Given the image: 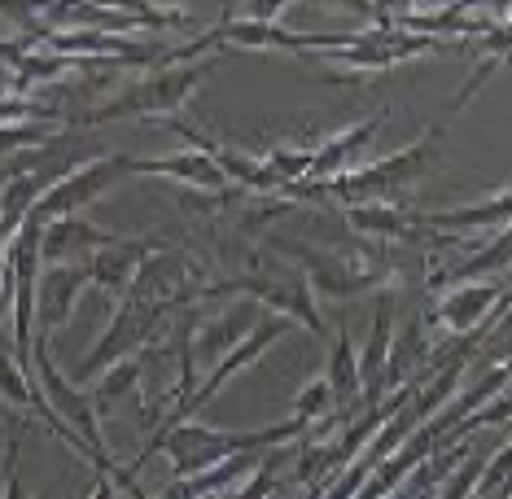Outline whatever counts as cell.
Returning a JSON list of instances; mask_svg holds the SVG:
<instances>
[{
  "mask_svg": "<svg viewBox=\"0 0 512 499\" xmlns=\"http://www.w3.org/2000/svg\"><path fill=\"white\" fill-rule=\"evenodd\" d=\"M307 434L302 421H276V425H259V429H228V425H202L193 416H184L176 425H162L154 434V443L145 447V456H162L171 460V473L176 478H193L202 469H215L224 460H237V456H263V451H276L294 438Z\"/></svg>",
  "mask_w": 512,
  "mask_h": 499,
  "instance_id": "obj_1",
  "label": "cell"
},
{
  "mask_svg": "<svg viewBox=\"0 0 512 499\" xmlns=\"http://www.w3.org/2000/svg\"><path fill=\"white\" fill-rule=\"evenodd\" d=\"M219 53L211 57H197V62H180V66H154V75H141L132 88L114 92L110 101H101L97 110H88L84 127H101V123H119V119H176V114L184 110V101L197 92V84H202L206 75L215 71Z\"/></svg>",
  "mask_w": 512,
  "mask_h": 499,
  "instance_id": "obj_2",
  "label": "cell"
},
{
  "mask_svg": "<svg viewBox=\"0 0 512 499\" xmlns=\"http://www.w3.org/2000/svg\"><path fill=\"white\" fill-rule=\"evenodd\" d=\"M438 136H442V127H425L416 141H407L403 149H394V154L386 158H377V162H368V167H355V171H346V176H337L329 184H294L289 193H311V197H337V202H372V197H381V193H390V189H407V184H416V180H425L429 171L438 167Z\"/></svg>",
  "mask_w": 512,
  "mask_h": 499,
  "instance_id": "obj_3",
  "label": "cell"
},
{
  "mask_svg": "<svg viewBox=\"0 0 512 499\" xmlns=\"http://www.w3.org/2000/svg\"><path fill=\"white\" fill-rule=\"evenodd\" d=\"M219 298H246V303H254V307L276 311V316L302 324V329L316 333V338H329L324 316H320V303H316V289L307 285V276L302 272H294V276L246 272V276H228V281L189 289V303H219Z\"/></svg>",
  "mask_w": 512,
  "mask_h": 499,
  "instance_id": "obj_4",
  "label": "cell"
},
{
  "mask_svg": "<svg viewBox=\"0 0 512 499\" xmlns=\"http://www.w3.org/2000/svg\"><path fill=\"white\" fill-rule=\"evenodd\" d=\"M167 316H171V307L141 303V298H123V303L114 307L106 333H101L97 346L88 351V359H84V368H79L75 381L84 386V381H92V377L101 373V368L119 364V359H127V355L141 351V346H149L162 329H167Z\"/></svg>",
  "mask_w": 512,
  "mask_h": 499,
  "instance_id": "obj_5",
  "label": "cell"
},
{
  "mask_svg": "<svg viewBox=\"0 0 512 499\" xmlns=\"http://www.w3.org/2000/svg\"><path fill=\"white\" fill-rule=\"evenodd\" d=\"M289 329H294V320L276 316V311H259V320H254V329H250V333H246V338H241L237 346H232V351H228L224 359H219V364L211 368V373L202 377V386H197V390L189 394V399H184V403H176V408H171V416H167V421H162V425H176V421H184V416L202 412L206 403H211L215 394L224 390V381H232V377L241 373V368L259 364V359H263L267 351H272V346L281 342Z\"/></svg>",
  "mask_w": 512,
  "mask_h": 499,
  "instance_id": "obj_6",
  "label": "cell"
},
{
  "mask_svg": "<svg viewBox=\"0 0 512 499\" xmlns=\"http://www.w3.org/2000/svg\"><path fill=\"white\" fill-rule=\"evenodd\" d=\"M132 176V158L127 154H101L92 162H79L66 176H57L49 184V193L40 197L36 215L49 224V219H66V215H84L101 193H110L119 180Z\"/></svg>",
  "mask_w": 512,
  "mask_h": 499,
  "instance_id": "obj_7",
  "label": "cell"
},
{
  "mask_svg": "<svg viewBox=\"0 0 512 499\" xmlns=\"http://www.w3.org/2000/svg\"><path fill=\"white\" fill-rule=\"evenodd\" d=\"M512 294H504V285L495 281H456L447 289V294L438 298L434 307V320L442 324L447 333H456V338H469L473 346H482L486 333H495L491 316L499 307H508Z\"/></svg>",
  "mask_w": 512,
  "mask_h": 499,
  "instance_id": "obj_8",
  "label": "cell"
},
{
  "mask_svg": "<svg viewBox=\"0 0 512 499\" xmlns=\"http://www.w3.org/2000/svg\"><path fill=\"white\" fill-rule=\"evenodd\" d=\"M285 250L302 263V276H307V285L316 289V294L337 298V303L368 294V289L381 285V276H386L377 263L342 259L337 250H320V246H307V241H285Z\"/></svg>",
  "mask_w": 512,
  "mask_h": 499,
  "instance_id": "obj_9",
  "label": "cell"
},
{
  "mask_svg": "<svg viewBox=\"0 0 512 499\" xmlns=\"http://www.w3.org/2000/svg\"><path fill=\"white\" fill-rule=\"evenodd\" d=\"M154 250H162V241H149V237H114L110 246H101V250H92L88 259H84V268H88V285H97L106 298H123L132 294V285H136V272L145 268V259Z\"/></svg>",
  "mask_w": 512,
  "mask_h": 499,
  "instance_id": "obj_10",
  "label": "cell"
},
{
  "mask_svg": "<svg viewBox=\"0 0 512 499\" xmlns=\"http://www.w3.org/2000/svg\"><path fill=\"white\" fill-rule=\"evenodd\" d=\"M88 285L84 263H44L36 276V333H62Z\"/></svg>",
  "mask_w": 512,
  "mask_h": 499,
  "instance_id": "obj_11",
  "label": "cell"
},
{
  "mask_svg": "<svg viewBox=\"0 0 512 499\" xmlns=\"http://www.w3.org/2000/svg\"><path fill=\"white\" fill-rule=\"evenodd\" d=\"M390 346H394V294L381 289L377 311H372V333L359 351V386H364V408L386 399L390 390Z\"/></svg>",
  "mask_w": 512,
  "mask_h": 499,
  "instance_id": "obj_12",
  "label": "cell"
},
{
  "mask_svg": "<svg viewBox=\"0 0 512 499\" xmlns=\"http://www.w3.org/2000/svg\"><path fill=\"white\" fill-rule=\"evenodd\" d=\"M386 119H390V110H377L372 119L351 123L346 132L320 141L316 154H311V171H307V180H302V184H311V189H316V184H329L337 176H346V171H355V158L372 145V136L381 132V123H386Z\"/></svg>",
  "mask_w": 512,
  "mask_h": 499,
  "instance_id": "obj_13",
  "label": "cell"
},
{
  "mask_svg": "<svg viewBox=\"0 0 512 499\" xmlns=\"http://www.w3.org/2000/svg\"><path fill=\"white\" fill-rule=\"evenodd\" d=\"M127 298H141V303H158V307H189V263L176 250H154L145 259V268L136 272V285Z\"/></svg>",
  "mask_w": 512,
  "mask_h": 499,
  "instance_id": "obj_14",
  "label": "cell"
},
{
  "mask_svg": "<svg viewBox=\"0 0 512 499\" xmlns=\"http://www.w3.org/2000/svg\"><path fill=\"white\" fill-rule=\"evenodd\" d=\"M132 176H167L176 184H189V189H206V193H219L228 184L224 167L206 154V149H180V154H167V158H132Z\"/></svg>",
  "mask_w": 512,
  "mask_h": 499,
  "instance_id": "obj_15",
  "label": "cell"
},
{
  "mask_svg": "<svg viewBox=\"0 0 512 499\" xmlns=\"http://www.w3.org/2000/svg\"><path fill=\"white\" fill-rule=\"evenodd\" d=\"M114 232L97 228L88 215H66V219H49L40 228V259L44 263H75V254H88L110 246Z\"/></svg>",
  "mask_w": 512,
  "mask_h": 499,
  "instance_id": "obj_16",
  "label": "cell"
},
{
  "mask_svg": "<svg viewBox=\"0 0 512 499\" xmlns=\"http://www.w3.org/2000/svg\"><path fill=\"white\" fill-rule=\"evenodd\" d=\"M421 224H425L429 237H438V232H482V228H508V224H512V184H508V189H499V193H491L486 202L451 206V211L421 215Z\"/></svg>",
  "mask_w": 512,
  "mask_h": 499,
  "instance_id": "obj_17",
  "label": "cell"
},
{
  "mask_svg": "<svg viewBox=\"0 0 512 499\" xmlns=\"http://www.w3.org/2000/svg\"><path fill=\"white\" fill-rule=\"evenodd\" d=\"M359 237H377V241H425L429 232L421 224V211H399V206H381V202H355L346 211Z\"/></svg>",
  "mask_w": 512,
  "mask_h": 499,
  "instance_id": "obj_18",
  "label": "cell"
},
{
  "mask_svg": "<svg viewBox=\"0 0 512 499\" xmlns=\"http://www.w3.org/2000/svg\"><path fill=\"white\" fill-rule=\"evenodd\" d=\"M0 399L5 403H14V408H27V412H36L44 416V421H62L49 403H44V394L36 386V377H31V368L22 364V359H14V351H9L5 342H0Z\"/></svg>",
  "mask_w": 512,
  "mask_h": 499,
  "instance_id": "obj_19",
  "label": "cell"
},
{
  "mask_svg": "<svg viewBox=\"0 0 512 499\" xmlns=\"http://www.w3.org/2000/svg\"><path fill=\"white\" fill-rule=\"evenodd\" d=\"M324 377H329L333 403H342V408L359 403V394H364V386H359V351H355L351 329H346V324H337V333H333V351H329V368H324Z\"/></svg>",
  "mask_w": 512,
  "mask_h": 499,
  "instance_id": "obj_20",
  "label": "cell"
},
{
  "mask_svg": "<svg viewBox=\"0 0 512 499\" xmlns=\"http://www.w3.org/2000/svg\"><path fill=\"white\" fill-rule=\"evenodd\" d=\"M477 49H482V62H477V71H473V79L464 84L460 92H456V110H464L469 101L482 92L486 84H491V75L499 71L504 62H512V22H499L495 31H486L482 40H477Z\"/></svg>",
  "mask_w": 512,
  "mask_h": 499,
  "instance_id": "obj_21",
  "label": "cell"
},
{
  "mask_svg": "<svg viewBox=\"0 0 512 499\" xmlns=\"http://www.w3.org/2000/svg\"><path fill=\"white\" fill-rule=\"evenodd\" d=\"M512 263V224L508 228H499L495 232V241H486L477 254H469V259L460 263V268H451L442 281H482V276H491V272H504Z\"/></svg>",
  "mask_w": 512,
  "mask_h": 499,
  "instance_id": "obj_22",
  "label": "cell"
},
{
  "mask_svg": "<svg viewBox=\"0 0 512 499\" xmlns=\"http://www.w3.org/2000/svg\"><path fill=\"white\" fill-rule=\"evenodd\" d=\"M141 377H145V359L141 355H127L119 359V364H110V368H101L97 377V386H92V403H97V412L101 408H110L114 399H123V394H132L136 386H141Z\"/></svg>",
  "mask_w": 512,
  "mask_h": 499,
  "instance_id": "obj_23",
  "label": "cell"
},
{
  "mask_svg": "<svg viewBox=\"0 0 512 499\" xmlns=\"http://www.w3.org/2000/svg\"><path fill=\"white\" fill-rule=\"evenodd\" d=\"M508 421H512V381H508V386L495 394L491 403H486V408H477V412H469V416H464L460 425H451L447 434L438 438V447H451V443H456V438H464V434H469V429H486V425H508Z\"/></svg>",
  "mask_w": 512,
  "mask_h": 499,
  "instance_id": "obj_24",
  "label": "cell"
},
{
  "mask_svg": "<svg viewBox=\"0 0 512 499\" xmlns=\"http://www.w3.org/2000/svg\"><path fill=\"white\" fill-rule=\"evenodd\" d=\"M329 408H333V390H329V377L320 373V377H311L307 386L294 394V408H289V416L311 429V425L329 421Z\"/></svg>",
  "mask_w": 512,
  "mask_h": 499,
  "instance_id": "obj_25",
  "label": "cell"
},
{
  "mask_svg": "<svg viewBox=\"0 0 512 499\" xmlns=\"http://www.w3.org/2000/svg\"><path fill=\"white\" fill-rule=\"evenodd\" d=\"M421 355H425L421 329H407V333H399V338H394V346H390V377H386L390 390L412 381V368L421 364Z\"/></svg>",
  "mask_w": 512,
  "mask_h": 499,
  "instance_id": "obj_26",
  "label": "cell"
},
{
  "mask_svg": "<svg viewBox=\"0 0 512 499\" xmlns=\"http://www.w3.org/2000/svg\"><path fill=\"white\" fill-rule=\"evenodd\" d=\"M49 141H57L53 123H0V154H27Z\"/></svg>",
  "mask_w": 512,
  "mask_h": 499,
  "instance_id": "obj_27",
  "label": "cell"
},
{
  "mask_svg": "<svg viewBox=\"0 0 512 499\" xmlns=\"http://www.w3.org/2000/svg\"><path fill=\"white\" fill-rule=\"evenodd\" d=\"M482 469H486V460H469V464H460V469L447 478V486L438 491V499H473L477 478H482Z\"/></svg>",
  "mask_w": 512,
  "mask_h": 499,
  "instance_id": "obj_28",
  "label": "cell"
},
{
  "mask_svg": "<svg viewBox=\"0 0 512 499\" xmlns=\"http://www.w3.org/2000/svg\"><path fill=\"white\" fill-rule=\"evenodd\" d=\"M302 5V0H241L237 18H254V22H281L285 9Z\"/></svg>",
  "mask_w": 512,
  "mask_h": 499,
  "instance_id": "obj_29",
  "label": "cell"
},
{
  "mask_svg": "<svg viewBox=\"0 0 512 499\" xmlns=\"http://www.w3.org/2000/svg\"><path fill=\"white\" fill-rule=\"evenodd\" d=\"M416 14V0H372V27H394L399 18Z\"/></svg>",
  "mask_w": 512,
  "mask_h": 499,
  "instance_id": "obj_30",
  "label": "cell"
},
{
  "mask_svg": "<svg viewBox=\"0 0 512 499\" xmlns=\"http://www.w3.org/2000/svg\"><path fill=\"white\" fill-rule=\"evenodd\" d=\"M9 268H5V250H0V342H5V320H9Z\"/></svg>",
  "mask_w": 512,
  "mask_h": 499,
  "instance_id": "obj_31",
  "label": "cell"
},
{
  "mask_svg": "<svg viewBox=\"0 0 512 499\" xmlns=\"http://www.w3.org/2000/svg\"><path fill=\"white\" fill-rule=\"evenodd\" d=\"M307 5H337V9H351L359 18H372V0H307Z\"/></svg>",
  "mask_w": 512,
  "mask_h": 499,
  "instance_id": "obj_32",
  "label": "cell"
},
{
  "mask_svg": "<svg viewBox=\"0 0 512 499\" xmlns=\"http://www.w3.org/2000/svg\"><path fill=\"white\" fill-rule=\"evenodd\" d=\"M92 499H119V482H114L110 473H97V482H92Z\"/></svg>",
  "mask_w": 512,
  "mask_h": 499,
  "instance_id": "obj_33",
  "label": "cell"
},
{
  "mask_svg": "<svg viewBox=\"0 0 512 499\" xmlns=\"http://www.w3.org/2000/svg\"><path fill=\"white\" fill-rule=\"evenodd\" d=\"M473 499H512V482L508 486H495V491H486V495H473Z\"/></svg>",
  "mask_w": 512,
  "mask_h": 499,
  "instance_id": "obj_34",
  "label": "cell"
},
{
  "mask_svg": "<svg viewBox=\"0 0 512 499\" xmlns=\"http://www.w3.org/2000/svg\"><path fill=\"white\" fill-rule=\"evenodd\" d=\"M202 499H228V495H202Z\"/></svg>",
  "mask_w": 512,
  "mask_h": 499,
  "instance_id": "obj_35",
  "label": "cell"
}]
</instances>
